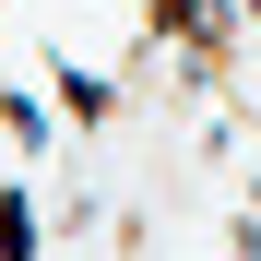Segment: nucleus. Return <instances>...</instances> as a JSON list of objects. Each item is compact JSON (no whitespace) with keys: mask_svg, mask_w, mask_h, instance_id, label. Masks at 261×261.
I'll list each match as a JSON object with an SVG mask.
<instances>
[{"mask_svg":"<svg viewBox=\"0 0 261 261\" xmlns=\"http://www.w3.org/2000/svg\"><path fill=\"white\" fill-rule=\"evenodd\" d=\"M48 95H60L83 130H107V119H119V83H107V71H83V60H48Z\"/></svg>","mask_w":261,"mask_h":261,"instance_id":"1","label":"nucleus"},{"mask_svg":"<svg viewBox=\"0 0 261 261\" xmlns=\"http://www.w3.org/2000/svg\"><path fill=\"white\" fill-rule=\"evenodd\" d=\"M0 261H36V214H24V190H0Z\"/></svg>","mask_w":261,"mask_h":261,"instance_id":"2","label":"nucleus"}]
</instances>
